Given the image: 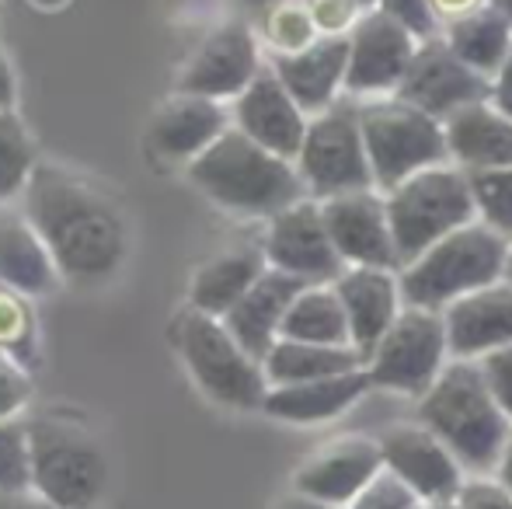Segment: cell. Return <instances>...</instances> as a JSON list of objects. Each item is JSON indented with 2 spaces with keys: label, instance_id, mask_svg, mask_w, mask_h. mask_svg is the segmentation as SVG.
<instances>
[{
  "label": "cell",
  "instance_id": "cell-1",
  "mask_svg": "<svg viewBox=\"0 0 512 509\" xmlns=\"http://www.w3.org/2000/svg\"><path fill=\"white\" fill-rule=\"evenodd\" d=\"M21 210L53 252L63 283L98 286L126 258V220L105 189L56 164H39Z\"/></svg>",
  "mask_w": 512,
  "mask_h": 509
},
{
  "label": "cell",
  "instance_id": "cell-2",
  "mask_svg": "<svg viewBox=\"0 0 512 509\" xmlns=\"http://www.w3.org/2000/svg\"><path fill=\"white\" fill-rule=\"evenodd\" d=\"M418 422L453 450L464 471L495 475L512 422L488 391L478 360H450L418 398Z\"/></svg>",
  "mask_w": 512,
  "mask_h": 509
},
{
  "label": "cell",
  "instance_id": "cell-3",
  "mask_svg": "<svg viewBox=\"0 0 512 509\" xmlns=\"http://www.w3.org/2000/svg\"><path fill=\"white\" fill-rule=\"evenodd\" d=\"M189 178L206 199L237 217L269 220L307 196L297 164L265 150L237 126L189 164Z\"/></svg>",
  "mask_w": 512,
  "mask_h": 509
},
{
  "label": "cell",
  "instance_id": "cell-4",
  "mask_svg": "<svg viewBox=\"0 0 512 509\" xmlns=\"http://www.w3.org/2000/svg\"><path fill=\"white\" fill-rule=\"evenodd\" d=\"M506 258L509 241L492 231L485 220H474L446 234L443 241H436L429 252H422L398 272L401 297L411 307L446 311L453 300L506 279Z\"/></svg>",
  "mask_w": 512,
  "mask_h": 509
},
{
  "label": "cell",
  "instance_id": "cell-5",
  "mask_svg": "<svg viewBox=\"0 0 512 509\" xmlns=\"http://www.w3.org/2000/svg\"><path fill=\"white\" fill-rule=\"evenodd\" d=\"M32 489L60 509H95L108 489V457L102 443L77 419L39 415L28 419Z\"/></svg>",
  "mask_w": 512,
  "mask_h": 509
},
{
  "label": "cell",
  "instance_id": "cell-6",
  "mask_svg": "<svg viewBox=\"0 0 512 509\" xmlns=\"http://www.w3.org/2000/svg\"><path fill=\"white\" fill-rule=\"evenodd\" d=\"M384 199L401 269L408 262H415L422 252H429L446 234L478 220L471 175L464 168H457L453 161L418 171L408 182H401L398 189L387 192Z\"/></svg>",
  "mask_w": 512,
  "mask_h": 509
},
{
  "label": "cell",
  "instance_id": "cell-7",
  "mask_svg": "<svg viewBox=\"0 0 512 509\" xmlns=\"http://www.w3.org/2000/svg\"><path fill=\"white\" fill-rule=\"evenodd\" d=\"M175 346L209 401L234 412H262L269 394L265 367L230 335L223 318L189 307L175 325Z\"/></svg>",
  "mask_w": 512,
  "mask_h": 509
},
{
  "label": "cell",
  "instance_id": "cell-8",
  "mask_svg": "<svg viewBox=\"0 0 512 509\" xmlns=\"http://www.w3.org/2000/svg\"><path fill=\"white\" fill-rule=\"evenodd\" d=\"M359 126H363L373 182L384 196L418 171L450 164L443 123L394 95L366 98V105H359Z\"/></svg>",
  "mask_w": 512,
  "mask_h": 509
},
{
  "label": "cell",
  "instance_id": "cell-9",
  "mask_svg": "<svg viewBox=\"0 0 512 509\" xmlns=\"http://www.w3.org/2000/svg\"><path fill=\"white\" fill-rule=\"evenodd\" d=\"M297 171L307 185L310 199H331L345 192L377 189L366 154L359 105L335 102L321 116H310L304 147L297 157Z\"/></svg>",
  "mask_w": 512,
  "mask_h": 509
},
{
  "label": "cell",
  "instance_id": "cell-10",
  "mask_svg": "<svg viewBox=\"0 0 512 509\" xmlns=\"http://www.w3.org/2000/svg\"><path fill=\"white\" fill-rule=\"evenodd\" d=\"M450 360L453 356L443 311L405 304L391 332L380 339V346L366 360V374H370V384L380 387V391L422 398Z\"/></svg>",
  "mask_w": 512,
  "mask_h": 509
},
{
  "label": "cell",
  "instance_id": "cell-11",
  "mask_svg": "<svg viewBox=\"0 0 512 509\" xmlns=\"http://www.w3.org/2000/svg\"><path fill=\"white\" fill-rule=\"evenodd\" d=\"M394 98L429 112L432 119L443 123V119H450L453 112H460L464 105L488 102V98H492V77L467 67V63L453 53L446 35L439 32L418 42L415 56H411V63H408V74H405V81L398 84Z\"/></svg>",
  "mask_w": 512,
  "mask_h": 509
},
{
  "label": "cell",
  "instance_id": "cell-12",
  "mask_svg": "<svg viewBox=\"0 0 512 509\" xmlns=\"http://www.w3.org/2000/svg\"><path fill=\"white\" fill-rule=\"evenodd\" d=\"M415 32L401 25L384 7H370L349 32V70L345 95L352 98H387L405 81L408 63L418 49Z\"/></svg>",
  "mask_w": 512,
  "mask_h": 509
},
{
  "label": "cell",
  "instance_id": "cell-13",
  "mask_svg": "<svg viewBox=\"0 0 512 509\" xmlns=\"http://www.w3.org/2000/svg\"><path fill=\"white\" fill-rule=\"evenodd\" d=\"M262 252L269 258V269L304 279L307 286L335 283L349 269L342 262V255H338L335 241H331L328 224H324L321 199L310 196L279 210L276 217H269Z\"/></svg>",
  "mask_w": 512,
  "mask_h": 509
},
{
  "label": "cell",
  "instance_id": "cell-14",
  "mask_svg": "<svg viewBox=\"0 0 512 509\" xmlns=\"http://www.w3.org/2000/svg\"><path fill=\"white\" fill-rule=\"evenodd\" d=\"M380 454H384V471H391L429 506L453 503L467 482L464 464L422 422H401L387 429L380 436Z\"/></svg>",
  "mask_w": 512,
  "mask_h": 509
},
{
  "label": "cell",
  "instance_id": "cell-15",
  "mask_svg": "<svg viewBox=\"0 0 512 509\" xmlns=\"http://www.w3.org/2000/svg\"><path fill=\"white\" fill-rule=\"evenodd\" d=\"M262 49L258 35L248 21H227L213 28L203 46L192 53L178 77L182 95L213 98V102H234L258 74H262Z\"/></svg>",
  "mask_w": 512,
  "mask_h": 509
},
{
  "label": "cell",
  "instance_id": "cell-16",
  "mask_svg": "<svg viewBox=\"0 0 512 509\" xmlns=\"http://www.w3.org/2000/svg\"><path fill=\"white\" fill-rule=\"evenodd\" d=\"M377 475H384V454H380V440L370 436H342L314 454L293 471V492L310 496L324 506L345 509L352 499H359Z\"/></svg>",
  "mask_w": 512,
  "mask_h": 509
},
{
  "label": "cell",
  "instance_id": "cell-17",
  "mask_svg": "<svg viewBox=\"0 0 512 509\" xmlns=\"http://www.w3.org/2000/svg\"><path fill=\"white\" fill-rule=\"evenodd\" d=\"M324 224L345 265H370V269L401 272L398 245H394L387 199L380 189L345 192L321 199Z\"/></svg>",
  "mask_w": 512,
  "mask_h": 509
},
{
  "label": "cell",
  "instance_id": "cell-18",
  "mask_svg": "<svg viewBox=\"0 0 512 509\" xmlns=\"http://www.w3.org/2000/svg\"><path fill=\"white\" fill-rule=\"evenodd\" d=\"M230 116L241 133H248L255 143H262L265 150L286 157L297 164L300 147L310 126V116L293 102V95L286 91V84L279 81L276 70L265 63L262 74L230 102Z\"/></svg>",
  "mask_w": 512,
  "mask_h": 509
},
{
  "label": "cell",
  "instance_id": "cell-19",
  "mask_svg": "<svg viewBox=\"0 0 512 509\" xmlns=\"http://www.w3.org/2000/svg\"><path fill=\"white\" fill-rule=\"evenodd\" d=\"M230 126H234V116H230L227 102H213V98L175 91V98H168L157 109V116L150 119L147 140L157 157L189 168Z\"/></svg>",
  "mask_w": 512,
  "mask_h": 509
},
{
  "label": "cell",
  "instance_id": "cell-20",
  "mask_svg": "<svg viewBox=\"0 0 512 509\" xmlns=\"http://www.w3.org/2000/svg\"><path fill=\"white\" fill-rule=\"evenodd\" d=\"M335 290L342 297L345 318H349L352 346L370 360V353L380 346L398 314L405 311L401 297V279L394 269H370V265H349L335 279Z\"/></svg>",
  "mask_w": 512,
  "mask_h": 509
},
{
  "label": "cell",
  "instance_id": "cell-21",
  "mask_svg": "<svg viewBox=\"0 0 512 509\" xmlns=\"http://www.w3.org/2000/svg\"><path fill=\"white\" fill-rule=\"evenodd\" d=\"M443 321L453 360H481L495 349L512 346V283L499 279L453 300L443 311Z\"/></svg>",
  "mask_w": 512,
  "mask_h": 509
},
{
  "label": "cell",
  "instance_id": "cell-22",
  "mask_svg": "<svg viewBox=\"0 0 512 509\" xmlns=\"http://www.w3.org/2000/svg\"><path fill=\"white\" fill-rule=\"evenodd\" d=\"M269 67L307 116H321L345 91L349 35H321L304 53H272Z\"/></svg>",
  "mask_w": 512,
  "mask_h": 509
},
{
  "label": "cell",
  "instance_id": "cell-23",
  "mask_svg": "<svg viewBox=\"0 0 512 509\" xmlns=\"http://www.w3.org/2000/svg\"><path fill=\"white\" fill-rule=\"evenodd\" d=\"M304 286H307L304 279L286 276V272H279V269H265V276L230 307L223 325L230 328V335H234L255 360H265L269 349L279 342V335H283V318Z\"/></svg>",
  "mask_w": 512,
  "mask_h": 509
},
{
  "label": "cell",
  "instance_id": "cell-24",
  "mask_svg": "<svg viewBox=\"0 0 512 509\" xmlns=\"http://www.w3.org/2000/svg\"><path fill=\"white\" fill-rule=\"evenodd\" d=\"M0 283L25 297H46L63 283L42 234L11 203H0Z\"/></svg>",
  "mask_w": 512,
  "mask_h": 509
},
{
  "label": "cell",
  "instance_id": "cell-25",
  "mask_svg": "<svg viewBox=\"0 0 512 509\" xmlns=\"http://www.w3.org/2000/svg\"><path fill=\"white\" fill-rule=\"evenodd\" d=\"M450 161L464 171L512 168V119L488 102L464 105L443 119Z\"/></svg>",
  "mask_w": 512,
  "mask_h": 509
},
{
  "label": "cell",
  "instance_id": "cell-26",
  "mask_svg": "<svg viewBox=\"0 0 512 509\" xmlns=\"http://www.w3.org/2000/svg\"><path fill=\"white\" fill-rule=\"evenodd\" d=\"M366 391H373V384L363 367L349 370V374L321 377V381L269 387L262 412L279 422H328L335 415L349 412Z\"/></svg>",
  "mask_w": 512,
  "mask_h": 509
},
{
  "label": "cell",
  "instance_id": "cell-27",
  "mask_svg": "<svg viewBox=\"0 0 512 509\" xmlns=\"http://www.w3.org/2000/svg\"><path fill=\"white\" fill-rule=\"evenodd\" d=\"M269 269V258L262 248H230L199 265L189 286V307L213 318H227L230 307L258 283Z\"/></svg>",
  "mask_w": 512,
  "mask_h": 509
},
{
  "label": "cell",
  "instance_id": "cell-28",
  "mask_svg": "<svg viewBox=\"0 0 512 509\" xmlns=\"http://www.w3.org/2000/svg\"><path fill=\"white\" fill-rule=\"evenodd\" d=\"M262 367L265 377H269V387H286L363 370L366 356L356 346H314V342L279 339L262 360Z\"/></svg>",
  "mask_w": 512,
  "mask_h": 509
},
{
  "label": "cell",
  "instance_id": "cell-29",
  "mask_svg": "<svg viewBox=\"0 0 512 509\" xmlns=\"http://www.w3.org/2000/svg\"><path fill=\"white\" fill-rule=\"evenodd\" d=\"M446 42L453 46V53L474 67L478 74L495 77L502 67V60L512 49V25L502 11H495L492 4H481L474 11L460 14V18L443 25Z\"/></svg>",
  "mask_w": 512,
  "mask_h": 509
},
{
  "label": "cell",
  "instance_id": "cell-30",
  "mask_svg": "<svg viewBox=\"0 0 512 509\" xmlns=\"http://www.w3.org/2000/svg\"><path fill=\"white\" fill-rule=\"evenodd\" d=\"M279 339L314 342V346H352L349 318H345L335 283L304 286L290 304V311H286Z\"/></svg>",
  "mask_w": 512,
  "mask_h": 509
},
{
  "label": "cell",
  "instance_id": "cell-31",
  "mask_svg": "<svg viewBox=\"0 0 512 509\" xmlns=\"http://www.w3.org/2000/svg\"><path fill=\"white\" fill-rule=\"evenodd\" d=\"M35 168V147L25 123L14 112H0V203H14L25 196Z\"/></svg>",
  "mask_w": 512,
  "mask_h": 509
},
{
  "label": "cell",
  "instance_id": "cell-32",
  "mask_svg": "<svg viewBox=\"0 0 512 509\" xmlns=\"http://www.w3.org/2000/svg\"><path fill=\"white\" fill-rule=\"evenodd\" d=\"M262 39L272 53H304L321 39L307 0H283L262 14Z\"/></svg>",
  "mask_w": 512,
  "mask_h": 509
},
{
  "label": "cell",
  "instance_id": "cell-33",
  "mask_svg": "<svg viewBox=\"0 0 512 509\" xmlns=\"http://www.w3.org/2000/svg\"><path fill=\"white\" fill-rule=\"evenodd\" d=\"M35 339H39V325H35L32 297L0 283V349L18 356L28 367L35 360Z\"/></svg>",
  "mask_w": 512,
  "mask_h": 509
},
{
  "label": "cell",
  "instance_id": "cell-34",
  "mask_svg": "<svg viewBox=\"0 0 512 509\" xmlns=\"http://www.w3.org/2000/svg\"><path fill=\"white\" fill-rule=\"evenodd\" d=\"M471 175L478 220H485L492 231L512 241V168L495 171H467Z\"/></svg>",
  "mask_w": 512,
  "mask_h": 509
},
{
  "label": "cell",
  "instance_id": "cell-35",
  "mask_svg": "<svg viewBox=\"0 0 512 509\" xmlns=\"http://www.w3.org/2000/svg\"><path fill=\"white\" fill-rule=\"evenodd\" d=\"M32 489V447H28V422H0V492Z\"/></svg>",
  "mask_w": 512,
  "mask_h": 509
},
{
  "label": "cell",
  "instance_id": "cell-36",
  "mask_svg": "<svg viewBox=\"0 0 512 509\" xmlns=\"http://www.w3.org/2000/svg\"><path fill=\"white\" fill-rule=\"evenodd\" d=\"M28 401H32V374L18 356L0 349V422L18 419Z\"/></svg>",
  "mask_w": 512,
  "mask_h": 509
},
{
  "label": "cell",
  "instance_id": "cell-37",
  "mask_svg": "<svg viewBox=\"0 0 512 509\" xmlns=\"http://www.w3.org/2000/svg\"><path fill=\"white\" fill-rule=\"evenodd\" d=\"M345 509H429V503H422L405 482H398L391 471H384L363 496L352 499Z\"/></svg>",
  "mask_w": 512,
  "mask_h": 509
},
{
  "label": "cell",
  "instance_id": "cell-38",
  "mask_svg": "<svg viewBox=\"0 0 512 509\" xmlns=\"http://www.w3.org/2000/svg\"><path fill=\"white\" fill-rule=\"evenodd\" d=\"M307 4L321 35H349L352 25L370 11L363 0H307Z\"/></svg>",
  "mask_w": 512,
  "mask_h": 509
},
{
  "label": "cell",
  "instance_id": "cell-39",
  "mask_svg": "<svg viewBox=\"0 0 512 509\" xmlns=\"http://www.w3.org/2000/svg\"><path fill=\"white\" fill-rule=\"evenodd\" d=\"M460 509H512V492L495 475H474L453 499Z\"/></svg>",
  "mask_w": 512,
  "mask_h": 509
},
{
  "label": "cell",
  "instance_id": "cell-40",
  "mask_svg": "<svg viewBox=\"0 0 512 509\" xmlns=\"http://www.w3.org/2000/svg\"><path fill=\"white\" fill-rule=\"evenodd\" d=\"M478 367H481V374H485L488 391L495 394L499 408L509 415V422H512V346L481 356Z\"/></svg>",
  "mask_w": 512,
  "mask_h": 509
},
{
  "label": "cell",
  "instance_id": "cell-41",
  "mask_svg": "<svg viewBox=\"0 0 512 509\" xmlns=\"http://www.w3.org/2000/svg\"><path fill=\"white\" fill-rule=\"evenodd\" d=\"M377 7H384L391 18H398L401 25L411 28L415 39H429V35L443 32V25H439V18L429 7V0H380Z\"/></svg>",
  "mask_w": 512,
  "mask_h": 509
},
{
  "label": "cell",
  "instance_id": "cell-42",
  "mask_svg": "<svg viewBox=\"0 0 512 509\" xmlns=\"http://www.w3.org/2000/svg\"><path fill=\"white\" fill-rule=\"evenodd\" d=\"M492 105L512 119V49H509L506 60H502L499 74L492 77Z\"/></svg>",
  "mask_w": 512,
  "mask_h": 509
},
{
  "label": "cell",
  "instance_id": "cell-43",
  "mask_svg": "<svg viewBox=\"0 0 512 509\" xmlns=\"http://www.w3.org/2000/svg\"><path fill=\"white\" fill-rule=\"evenodd\" d=\"M0 509H60V506L49 503L42 492L21 489V492H0Z\"/></svg>",
  "mask_w": 512,
  "mask_h": 509
},
{
  "label": "cell",
  "instance_id": "cell-44",
  "mask_svg": "<svg viewBox=\"0 0 512 509\" xmlns=\"http://www.w3.org/2000/svg\"><path fill=\"white\" fill-rule=\"evenodd\" d=\"M481 4H488V0H429V7L436 11L439 25H446V21L460 18V14L474 11V7H481Z\"/></svg>",
  "mask_w": 512,
  "mask_h": 509
},
{
  "label": "cell",
  "instance_id": "cell-45",
  "mask_svg": "<svg viewBox=\"0 0 512 509\" xmlns=\"http://www.w3.org/2000/svg\"><path fill=\"white\" fill-rule=\"evenodd\" d=\"M0 112H14V74L4 53H0Z\"/></svg>",
  "mask_w": 512,
  "mask_h": 509
},
{
  "label": "cell",
  "instance_id": "cell-46",
  "mask_svg": "<svg viewBox=\"0 0 512 509\" xmlns=\"http://www.w3.org/2000/svg\"><path fill=\"white\" fill-rule=\"evenodd\" d=\"M272 509H335V506H324V503H317V499H310V496H300V492H293V496H286V499H279Z\"/></svg>",
  "mask_w": 512,
  "mask_h": 509
},
{
  "label": "cell",
  "instance_id": "cell-47",
  "mask_svg": "<svg viewBox=\"0 0 512 509\" xmlns=\"http://www.w3.org/2000/svg\"><path fill=\"white\" fill-rule=\"evenodd\" d=\"M495 478H499V482L512 492V433H509L506 450H502V457H499V468H495Z\"/></svg>",
  "mask_w": 512,
  "mask_h": 509
},
{
  "label": "cell",
  "instance_id": "cell-48",
  "mask_svg": "<svg viewBox=\"0 0 512 509\" xmlns=\"http://www.w3.org/2000/svg\"><path fill=\"white\" fill-rule=\"evenodd\" d=\"M237 4H241L244 11H251V14H258V18H262V14L269 11V7L283 4V0H237Z\"/></svg>",
  "mask_w": 512,
  "mask_h": 509
},
{
  "label": "cell",
  "instance_id": "cell-49",
  "mask_svg": "<svg viewBox=\"0 0 512 509\" xmlns=\"http://www.w3.org/2000/svg\"><path fill=\"white\" fill-rule=\"evenodd\" d=\"M488 4L495 7V11H502L509 18V25H512V0H488Z\"/></svg>",
  "mask_w": 512,
  "mask_h": 509
},
{
  "label": "cell",
  "instance_id": "cell-50",
  "mask_svg": "<svg viewBox=\"0 0 512 509\" xmlns=\"http://www.w3.org/2000/svg\"><path fill=\"white\" fill-rule=\"evenodd\" d=\"M506 283H512V241H509V258H506Z\"/></svg>",
  "mask_w": 512,
  "mask_h": 509
},
{
  "label": "cell",
  "instance_id": "cell-51",
  "mask_svg": "<svg viewBox=\"0 0 512 509\" xmlns=\"http://www.w3.org/2000/svg\"><path fill=\"white\" fill-rule=\"evenodd\" d=\"M429 509H460L457 503H439V506H429Z\"/></svg>",
  "mask_w": 512,
  "mask_h": 509
},
{
  "label": "cell",
  "instance_id": "cell-52",
  "mask_svg": "<svg viewBox=\"0 0 512 509\" xmlns=\"http://www.w3.org/2000/svg\"><path fill=\"white\" fill-rule=\"evenodd\" d=\"M363 4H366V7H377V4H380V0H363Z\"/></svg>",
  "mask_w": 512,
  "mask_h": 509
}]
</instances>
